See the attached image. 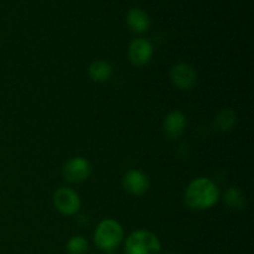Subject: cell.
Masks as SVG:
<instances>
[{"instance_id": "cell-5", "label": "cell", "mask_w": 254, "mask_h": 254, "mask_svg": "<svg viewBox=\"0 0 254 254\" xmlns=\"http://www.w3.org/2000/svg\"><path fill=\"white\" fill-rule=\"evenodd\" d=\"M54 206L62 215H76L81 207V198L78 193L72 189L60 188L54 193Z\"/></svg>"}, {"instance_id": "cell-12", "label": "cell", "mask_w": 254, "mask_h": 254, "mask_svg": "<svg viewBox=\"0 0 254 254\" xmlns=\"http://www.w3.org/2000/svg\"><path fill=\"white\" fill-rule=\"evenodd\" d=\"M236 122H237V116H236L235 111L230 108H223L222 111L218 112L215 119L216 127L221 131L232 130L236 126Z\"/></svg>"}, {"instance_id": "cell-6", "label": "cell", "mask_w": 254, "mask_h": 254, "mask_svg": "<svg viewBox=\"0 0 254 254\" xmlns=\"http://www.w3.org/2000/svg\"><path fill=\"white\" fill-rule=\"evenodd\" d=\"M154 54V47L149 40L139 37L130 42L128 49V57L131 64L135 67H143L150 62Z\"/></svg>"}, {"instance_id": "cell-13", "label": "cell", "mask_w": 254, "mask_h": 254, "mask_svg": "<svg viewBox=\"0 0 254 254\" xmlns=\"http://www.w3.org/2000/svg\"><path fill=\"white\" fill-rule=\"evenodd\" d=\"M225 202L231 210H236V211L245 210L246 205H247L242 191L237 188H230L226 190Z\"/></svg>"}, {"instance_id": "cell-14", "label": "cell", "mask_w": 254, "mask_h": 254, "mask_svg": "<svg viewBox=\"0 0 254 254\" xmlns=\"http://www.w3.org/2000/svg\"><path fill=\"white\" fill-rule=\"evenodd\" d=\"M88 241L82 236H74L69 238L66 245V251L68 254H86L88 252Z\"/></svg>"}, {"instance_id": "cell-8", "label": "cell", "mask_w": 254, "mask_h": 254, "mask_svg": "<svg viewBox=\"0 0 254 254\" xmlns=\"http://www.w3.org/2000/svg\"><path fill=\"white\" fill-rule=\"evenodd\" d=\"M123 188L124 190L128 191L130 195L134 196H141L148 191L149 185V178L140 170H129L126 175L123 176Z\"/></svg>"}, {"instance_id": "cell-15", "label": "cell", "mask_w": 254, "mask_h": 254, "mask_svg": "<svg viewBox=\"0 0 254 254\" xmlns=\"http://www.w3.org/2000/svg\"><path fill=\"white\" fill-rule=\"evenodd\" d=\"M107 254H117L116 252H107Z\"/></svg>"}, {"instance_id": "cell-4", "label": "cell", "mask_w": 254, "mask_h": 254, "mask_svg": "<svg viewBox=\"0 0 254 254\" xmlns=\"http://www.w3.org/2000/svg\"><path fill=\"white\" fill-rule=\"evenodd\" d=\"M92 173V166L87 159L76 156L67 161L62 168V175L71 184H79L86 181Z\"/></svg>"}, {"instance_id": "cell-16", "label": "cell", "mask_w": 254, "mask_h": 254, "mask_svg": "<svg viewBox=\"0 0 254 254\" xmlns=\"http://www.w3.org/2000/svg\"><path fill=\"white\" fill-rule=\"evenodd\" d=\"M169 254H173V253H169Z\"/></svg>"}, {"instance_id": "cell-10", "label": "cell", "mask_w": 254, "mask_h": 254, "mask_svg": "<svg viewBox=\"0 0 254 254\" xmlns=\"http://www.w3.org/2000/svg\"><path fill=\"white\" fill-rule=\"evenodd\" d=\"M127 24L129 29L135 34H144L149 30L151 21L149 15L143 9L133 7L127 14Z\"/></svg>"}, {"instance_id": "cell-1", "label": "cell", "mask_w": 254, "mask_h": 254, "mask_svg": "<svg viewBox=\"0 0 254 254\" xmlns=\"http://www.w3.org/2000/svg\"><path fill=\"white\" fill-rule=\"evenodd\" d=\"M220 190L212 180L197 178L191 181L185 191V203L189 208L196 211L208 210L217 203Z\"/></svg>"}, {"instance_id": "cell-2", "label": "cell", "mask_w": 254, "mask_h": 254, "mask_svg": "<svg viewBox=\"0 0 254 254\" xmlns=\"http://www.w3.org/2000/svg\"><path fill=\"white\" fill-rule=\"evenodd\" d=\"M123 237L124 232L121 223L111 218L102 221L94 232V242L97 247L104 252H114L122 243Z\"/></svg>"}, {"instance_id": "cell-11", "label": "cell", "mask_w": 254, "mask_h": 254, "mask_svg": "<svg viewBox=\"0 0 254 254\" xmlns=\"http://www.w3.org/2000/svg\"><path fill=\"white\" fill-rule=\"evenodd\" d=\"M88 73L94 82L102 83V82H106L111 78L112 74H113V68L108 62L98 60V61L92 62L88 68Z\"/></svg>"}, {"instance_id": "cell-9", "label": "cell", "mask_w": 254, "mask_h": 254, "mask_svg": "<svg viewBox=\"0 0 254 254\" xmlns=\"http://www.w3.org/2000/svg\"><path fill=\"white\" fill-rule=\"evenodd\" d=\"M188 121L185 114L180 111H173L165 117L163 129L169 139H179L186 130Z\"/></svg>"}, {"instance_id": "cell-3", "label": "cell", "mask_w": 254, "mask_h": 254, "mask_svg": "<svg viewBox=\"0 0 254 254\" xmlns=\"http://www.w3.org/2000/svg\"><path fill=\"white\" fill-rule=\"evenodd\" d=\"M160 250V241L153 232L139 230L127 238L124 254H159Z\"/></svg>"}, {"instance_id": "cell-7", "label": "cell", "mask_w": 254, "mask_h": 254, "mask_svg": "<svg viewBox=\"0 0 254 254\" xmlns=\"http://www.w3.org/2000/svg\"><path fill=\"white\" fill-rule=\"evenodd\" d=\"M171 82L179 89H192L197 84V72L188 64H178L170 71Z\"/></svg>"}]
</instances>
